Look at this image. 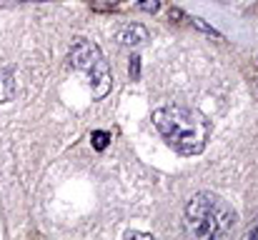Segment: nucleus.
<instances>
[{
  "instance_id": "f257e3e1",
  "label": "nucleus",
  "mask_w": 258,
  "mask_h": 240,
  "mask_svg": "<svg viewBox=\"0 0 258 240\" xmlns=\"http://www.w3.org/2000/svg\"><path fill=\"white\" fill-rule=\"evenodd\" d=\"M153 125L166 138L175 153L180 155H198L206 148L211 135V125L201 113L185 108H158L153 110Z\"/></svg>"
},
{
  "instance_id": "f03ea898",
  "label": "nucleus",
  "mask_w": 258,
  "mask_h": 240,
  "mask_svg": "<svg viewBox=\"0 0 258 240\" xmlns=\"http://www.w3.org/2000/svg\"><path fill=\"white\" fill-rule=\"evenodd\" d=\"M98 58H100V50H98L95 43H90L86 38H76V40H73V48H71V65H73L76 70L88 73Z\"/></svg>"
},
{
  "instance_id": "7ed1b4c3",
  "label": "nucleus",
  "mask_w": 258,
  "mask_h": 240,
  "mask_svg": "<svg viewBox=\"0 0 258 240\" xmlns=\"http://www.w3.org/2000/svg\"><path fill=\"white\" fill-rule=\"evenodd\" d=\"M88 75H90L93 98H95V100H103V98L110 93V88H113V75H110V68H108V63H105L103 55L93 63V68L88 70Z\"/></svg>"
},
{
  "instance_id": "20e7f679",
  "label": "nucleus",
  "mask_w": 258,
  "mask_h": 240,
  "mask_svg": "<svg viewBox=\"0 0 258 240\" xmlns=\"http://www.w3.org/2000/svg\"><path fill=\"white\" fill-rule=\"evenodd\" d=\"M118 43H120V45H128V48H138V45L148 43V30H146L143 25H138V23L125 25V28L118 33Z\"/></svg>"
},
{
  "instance_id": "39448f33",
  "label": "nucleus",
  "mask_w": 258,
  "mask_h": 240,
  "mask_svg": "<svg viewBox=\"0 0 258 240\" xmlns=\"http://www.w3.org/2000/svg\"><path fill=\"white\" fill-rule=\"evenodd\" d=\"M13 95H15V78H13V70L3 68V70H0V103L13 100Z\"/></svg>"
},
{
  "instance_id": "423d86ee",
  "label": "nucleus",
  "mask_w": 258,
  "mask_h": 240,
  "mask_svg": "<svg viewBox=\"0 0 258 240\" xmlns=\"http://www.w3.org/2000/svg\"><path fill=\"white\" fill-rule=\"evenodd\" d=\"M90 143H93L95 150H105V148L110 145V133H105V130H93V133H90Z\"/></svg>"
},
{
  "instance_id": "0eeeda50",
  "label": "nucleus",
  "mask_w": 258,
  "mask_h": 240,
  "mask_svg": "<svg viewBox=\"0 0 258 240\" xmlns=\"http://www.w3.org/2000/svg\"><path fill=\"white\" fill-rule=\"evenodd\" d=\"M193 25L198 28V30H203V33H208V35H213V38H218V40H223V33L221 30H216L213 25H208L203 18H193Z\"/></svg>"
},
{
  "instance_id": "6e6552de",
  "label": "nucleus",
  "mask_w": 258,
  "mask_h": 240,
  "mask_svg": "<svg viewBox=\"0 0 258 240\" xmlns=\"http://www.w3.org/2000/svg\"><path fill=\"white\" fill-rule=\"evenodd\" d=\"M128 75L131 80H141V55H131V63H128Z\"/></svg>"
},
{
  "instance_id": "1a4fd4ad",
  "label": "nucleus",
  "mask_w": 258,
  "mask_h": 240,
  "mask_svg": "<svg viewBox=\"0 0 258 240\" xmlns=\"http://www.w3.org/2000/svg\"><path fill=\"white\" fill-rule=\"evenodd\" d=\"M138 8L143 13H158L161 10V0H138Z\"/></svg>"
},
{
  "instance_id": "9d476101",
  "label": "nucleus",
  "mask_w": 258,
  "mask_h": 240,
  "mask_svg": "<svg viewBox=\"0 0 258 240\" xmlns=\"http://www.w3.org/2000/svg\"><path fill=\"white\" fill-rule=\"evenodd\" d=\"M125 238H128V240H133V238H141V240H153V235H151V233H138V230H128V233H125Z\"/></svg>"
},
{
  "instance_id": "9b49d317",
  "label": "nucleus",
  "mask_w": 258,
  "mask_h": 240,
  "mask_svg": "<svg viewBox=\"0 0 258 240\" xmlns=\"http://www.w3.org/2000/svg\"><path fill=\"white\" fill-rule=\"evenodd\" d=\"M168 18H171V20H180V18H183V10H178V8H171Z\"/></svg>"
},
{
  "instance_id": "f8f14e48",
  "label": "nucleus",
  "mask_w": 258,
  "mask_h": 240,
  "mask_svg": "<svg viewBox=\"0 0 258 240\" xmlns=\"http://www.w3.org/2000/svg\"><path fill=\"white\" fill-rule=\"evenodd\" d=\"M248 238L258 240V223H256V225H253V228H251V230H248Z\"/></svg>"
}]
</instances>
